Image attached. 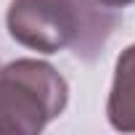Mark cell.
<instances>
[{
  "label": "cell",
  "instance_id": "obj_1",
  "mask_svg": "<svg viewBox=\"0 0 135 135\" xmlns=\"http://www.w3.org/2000/svg\"><path fill=\"white\" fill-rule=\"evenodd\" d=\"M119 24L117 8L98 0H11L6 27L8 35L37 53L72 48L77 58L95 61Z\"/></svg>",
  "mask_w": 135,
  "mask_h": 135
},
{
  "label": "cell",
  "instance_id": "obj_2",
  "mask_svg": "<svg viewBox=\"0 0 135 135\" xmlns=\"http://www.w3.org/2000/svg\"><path fill=\"white\" fill-rule=\"evenodd\" d=\"M69 103V85L40 58L0 66V135H37Z\"/></svg>",
  "mask_w": 135,
  "mask_h": 135
},
{
  "label": "cell",
  "instance_id": "obj_3",
  "mask_svg": "<svg viewBox=\"0 0 135 135\" xmlns=\"http://www.w3.org/2000/svg\"><path fill=\"white\" fill-rule=\"evenodd\" d=\"M109 124L119 132H135V42L127 45L117 64L106 101Z\"/></svg>",
  "mask_w": 135,
  "mask_h": 135
},
{
  "label": "cell",
  "instance_id": "obj_4",
  "mask_svg": "<svg viewBox=\"0 0 135 135\" xmlns=\"http://www.w3.org/2000/svg\"><path fill=\"white\" fill-rule=\"evenodd\" d=\"M98 3H103V6H109V8H127V6H132L135 0H98Z\"/></svg>",
  "mask_w": 135,
  "mask_h": 135
}]
</instances>
